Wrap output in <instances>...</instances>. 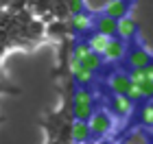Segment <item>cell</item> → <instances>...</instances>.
Returning a JSON list of instances; mask_svg holds the SVG:
<instances>
[{
  "instance_id": "obj_3",
  "label": "cell",
  "mask_w": 153,
  "mask_h": 144,
  "mask_svg": "<svg viewBox=\"0 0 153 144\" xmlns=\"http://www.w3.org/2000/svg\"><path fill=\"white\" fill-rule=\"evenodd\" d=\"M125 64H127V68H144V66L153 64V55H151L144 46L134 44V46H131L129 50H127Z\"/></svg>"
},
{
  "instance_id": "obj_13",
  "label": "cell",
  "mask_w": 153,
  "mask_h": 144,
  "mask_svg": "<svg viewBox=\"0 0 153 144\" xmlns=\"http://www.w3.org/2000/svg\"><path fill=\"white\" fill-rule=\"evenodd\" d=\"M138 122L140 127H153V100H142V105L138 107Z\"/></svg>"
},
{
  "instance_id": "obj_20",
  "label": "cell",
  "mask_w": 153,
  "mask_h": 144,
  "mask_svg": "<svg viewBox=\"0 0 153 144\" xmlns=\"http://www.w3.org/2000/svg\"><path fill=\"white\" fill-rule=\"evenodd\" d=\"M140 90L144 94V100L153 98V81H144V83H140Z\"/></svg>"
},
{
  "instance_id": "obj_7",
  "label": "cell",
  "mask_w": 153,
  "mask_h": 144,
  "mask_svg": "<svg viewBox=\"0 0 153 144\" xmlns=\"http://www.w3.org/2000/svg\"><path fill=\"white\" fill-rule=\"evenodd\" d=\"M107 87L112 90V94H123V96H127L129 92V87H131V79H129V74L127 72H112L107 77Z\"/></svg>"
},
{
  "instance_id": "obj_1",
  "label": "cell",
  "mask_w": 153,
  "mask_h": 144,
  "mask_svg": "<svg viewBox=\"0 0 153 144\" xmlns=\"http://www.w3.org/2000/svg\"><path fill=\"white\" fill-rule=\"evenodd\" d=\"M94 114V94L88 87H76L72 94V116L74 120H90Z\"/></svg>"
},
{
  "instance_id": "obj_12",
  "label": "cell",
  "mask_w": 153,
  "mask_h": 144,
  "mask_svg": "<svg viewBox=\"0 0 153 144\" xmlns=\"http://www.w3.org/2000/svg\"><path fill=\"white\" fill-rule=\"evenodd\" d=\"M94 24V20L88 16L85 11H81V13H76V16H70V20H68V26H70V33H85L90 31V26Z\"/></svg>"
},
{
  "instance_id": "obj_9",
  "label": "cell",
  "mask_w": 153,
  "mask_h": 144,
  "mask_svg": "<svg viewBox=\"0 0 153 144\" xmlns=\"http://www.w3.org/2000/svg\"><path fill=\"white\" fill-rule=\"evenodd\" d=\"M131 7H134V0H112V2L105 4L103 13H105V16H109V18L120 20V18H125V16H129Z\"/></svg>"
},
{
  "instance_id": "obj_21",
  "label": "cell",
  "mask_w": 153,
  "mask_h": 144,
  "mask_svg": "<svg viewBox=\"0 0 153 144\" xmlns=\"http://www.w3.org/2000/svg\"><path fill=\"white\" fill-rule=\"evenodd\" d=\"M144 74H147V79H149V81H153V64L144 66Z\"/></svg>"
},
{
  "instance_id": "obj_4",
  "label": "cell",
  "mask_w": 153,
  "mask_h": 144,
  "mask_svg": "<svg viewBox=\"0 0 153 144\" xmlns=\"http://www.w3.org/2000/svg\"><path fill=\"white\" fill-rule=\"evenodd\" d=\"M107 107H109V112H112L114 116H118V118H127V116L134 114L136 103L131 98H127V96H123V94H112Z\"/></svg>"
},
{
  "instance_id": "obj_15",
  "label": "cell",
  "mask_w": 153,
  "mask_h": 144,
  "mask_svg": "<svg viewBox=\"0 0 153 144\" xmlns=\"http://www.w3.org/2000/svg\"><path fill=\"white\" fill-rule=\"evenodd\" d=\"M123 144H153V140L149 138V133L144 129H134L129 135H125Z\"/></svg>"
},
{
  "instance_id": "obj_16",
  "label": "cell",
  "mask_w": 153,
  "mask_h": 144,
  "mask_svg": "<svg viewBox=\"0 0 153 144\" xmlns=\"http://www.w3.org/2000/svg\"><path fill=\"white\" fill-rule=\"evenodd\" d=\"M79 64H81L83 68H88L90 72H99L101 68H103V64H105V59H103L101 55H96V52L92 50V52H90L83 61H79Z\"/></svg>"
},
{
  "instance_id": "obj_23",
  "label": "cell",
  "mask_w": 153,
  "mask_h": 144,
  "mask_svg": "<svg viewBox=\"0 0 153 144\" xmlns=\"http://www.w3.org/2000/svg\"><path fill=\"white\" fill-rule=\"evenodd\" d=\"M51 144H64V142H51Z\"/></svg>"
},
{
  "instance_id": "obj_19",
  "label": "cell",
  "mask_w": 153,
  "mask_h": 144,
  "mask_svg": "<svg viewBox=\"0 0 153 144\" xmlns=\"http://www.w3.org/2000/svg\"><path fill=\"white\" fill-rule=\"evenodd\" d=\"M127 98H131L134 103H142V100H144V94H142V90H140V85L131 83L129 92H127Z\"/></svg>"
},
{
  "instance_id": "obj_10",
  "label": "cell",
  "mask_w": 153,
  "mask_h": 144,
  "mask_svg": "<svg viewBox=\"0 0 153 144\" xmlns=\"http://www.w3.org/2000/svg\"><path fill=\"white\" fill-rule=\"evenodd\" d=\"M70 74H72V79H74L81 87H88V85L94 81V72H90L88 68H83L79 61L72 59V57H70Z\"/></svg>"
},
{
  "instance_id": "obj_5",
  "label": "cell",
  "mask_w": 153,
  "mask_h": 144,
  "mask_svg": "<svg viewBox=\"0 0 153 144\" xmlns=\"http://www.w3.org/2000/svg\"><path fill=\"white\" fill-rule=\"evenodd\" d=\"M127 42H123V39L118 37H112L109 39V44L105 48V52H103V59L109 61V64H116V61H125V57H127Z\"/></svg>"
},
{
  "instance_id": "obj_8",
  "label": "cell",
  "mask_w": 153,
  "mask_h": 144,
  "mask_svg": "<svg viewBox=\"0 0 153 144\" xmlns=\"http://www.w3.org/2000/svg\"><path fill=\"white\" fill-rule=\"evenodd\" d=\"M92 140V131L85 120H74L70 125V142L72 144H88Z\"/></svg>"
},
{
  "instance_id": "obj_11",
  "label": "cell",
  "mask_w": 153,
  "mask_h": 144,
  "mask_svg": "<svg viewBox=\"0 0 153 144\" xmlns=\"http://www.w3.org/2000/svg\"><path fill=\"white\" fill-rule=\"evenodd\" d=\"M94 26H96V33H103L107 37H116V33H118V20L105 16V13L94 18Z\"/></svg>"
},
{
  "instance_id": "obj_14",
  "label": "cell",
  "mask_w": 153,
  "mask_h": 144,
  "mask_svg": "<svg viewBox=\"0 0 153 144\" xmlns=\"http://www.w3.org/2000/svg\"><path fill=\"white\" fill-rule=\"evenodd\" d=\"M109 39H112V37L103 35V33H92V35H90L85 42H88V46L92 48L96 55H101V57H103V52H105V48H107V44H109Z\"/></svg>"
},
{
  "instance_id": "obj_18",
  "label": "cell",
  "mask_w": 153,
  "mask_h": 144,
  "mask_svg": "<svg viewBox=\"0 0 153 144\" xmlns=\"http://www.w3.org/2000/svg\"><path fill=\"white\" fill-rule=\"evenodd\" d=\"M66 2V11L68 16H76V13H81L85 9V4H83V0H64Z\"/></svg>"
},
{
  "instance_id": "obj_17",
  "label": "cell",
  "mask_w": 153,
  "mask_h": 144,
  "mask_svg": "<svg viewBox=\"0 0 153 144\" xmlns=\"http://www.w3.org/2000/svg\"><path fill=\"white\" fill-rule=\"evenodd\" d=\"M90 52H92V48L88 46V42H74L72 44V50H70V57L76 59V61H83Z\"/></svg>"
},
{
  "instance_id": "obj_22",
  "label": "cell",
  "mask_w": 153,
  "mask_h": 144,
  "mask_svg": "<svg viewBox=\"0 0 153 144\" xmlns=\"http://www.w3.org/2000/svg\"><path fill=\"white\" fill-rule=\"evenodd\" d=\"M99 144H118V142H112V140H101Z\"/></svg>"
},
{
  "instance_id": "obj_6",
  "label": "cell",
  "mask_w": 153,
  "mask_h": 144,
  "mask_svg": "<svg viewBox=\"0 0 153 144\" xmlns=\"http://www.w3.org/2000/svg\"><path fill=\"white\" fill-rule=\"evenodd\" d=\"M138 31H140L138 22H136V20L131 18V16H125V18L118 20V33H116V37L129 44V42H136Z\"/></svg>"
},
{
  "instance_id": "obj_2",
  "label": "cell",
  "mask_w": 153,
  "mask_h": 144,
  "mask_svg": "<svg viewBox=\"0 0 153 144\" xmlns=\"http://www.w3.org/2000/svg\"><path fill=\"white\" fill-rule=\"evenodd\" d=\"M90 131H92V138H105V135L112 131V114L105 112V109H94V114L90 116L88 120Z\"/></svg>"
}]
</instances>
